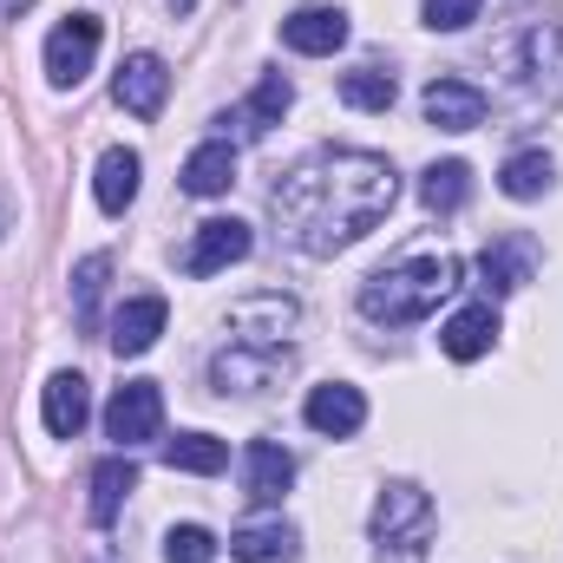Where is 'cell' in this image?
Wrapping results in <instances>:
<instances>
[{"mask_svg": "<svg viewBox=\"0 0 563 563\" xmlns=\"http://www.w3.org/2000/svg\"><path fill=\"white\" fill-rule=\"evenodd\" d=\"M92 59H99V20L92 13H73V20H59L53 33H46V79L66 92V86H79L86 73H92Z\"/></svg>", "mask_w": 563, "mask_h": 563, "instance_id": "cell-5", "label": "cell"}, {"mask_svg": "<svg viewBox=\"0 0 563 563\" xmlns=\"http://www.w3.org/2000/svg\"><path fill=\"white\" fill-rule=\"evenodd\" d=\"M236 184V151H230V139H210L190 151V164H184V190L190 197H223Z\"/></svg>", "mask_w": 563, "mask_h": 563, "instance_id": "cell-19", "label": "cell"}, {"mask_svg": "<svg viewBox=\"0 0 563 563\" xmlns=\"http://www.w3.org/2000/svg\"><path fill=\"white\" fill-rule=\"evenodd\" d=\"M459 288V256H407L361 282V314L380 328H413Z\"/></svg>", "mask_w": 563, "mask_h": 563, "instance_id": "cell-2", "label": "cell"}, {"mask_svg": "<svg viewBox=\"0 0 563 563\" xmlns=\"http://www.w3.org/2000/svg\"><path fill=\"white\" fill-rule=\"evenodd\" d=\"M106 276H112V256H86L73 269V321L79 328H99V295H106Z\"/></svg>", "mask_w": 563, "mask_h": 563, "instance_id": "cell-27", "label": "cell"}, {"mask_svg": "<svg viewBox=\"0 0 563 563\" xmlns=\"http://www.w3.org/2000/svg\"><path fill=\"white\" fill-rule=\"evenodd\" d=\"M164 321H170L164 295H139V301H125V308L112 314V354H119V361H125V354H144V347L164 334Z\"/></svg>", "mask_w": 563, "mask_h": 563, "instance_id": "cell-16", "label": "cell"}, {"mask_svg": "<svg viewBox=\"0 0 563 563\" xmlns=\"http://www.w3.org/2000/svg\"><path fill=\"white\" fill-rule=\"evenodd\" d=\"M551 177H558V164H551L544 151H518V157L498 170V190H505V197H518V203H531V197H544V190H551Z\"/></svg>", "mask_w": 563, "mask_h": 563, "instance_id": "cell-26", "label": "cell"}, {"mask_svg": "<svg viewBox=\"0 0 563 563\" xmlns=\"http://www.w3.org/2000/svg\"><path fill=\"white\" fill-rule=\"evenodd\" d=\"M157 426H164V394H157V380H125V387L112 394V407H106V432L132 452L144 439H157Z\"/></svg>", "mask_w": 563, "mask_h": 563, "instance_id": "cell-6", "label": "cell"}, {"mask_svg": "<svg viewBox=\"0 0 563 563\" xmlns=\"http://www.w3.org/2000/svg\"><path fill=\"white\" fill-rule=\"evenodd\" d=\"M132 485H139V465L125 459V452H112V459H99V472H92V525H112L119 518V505L132 498Z\"/></svg>", "mask_w": 563, "mask_h": 563, "instance_id": "cell-21", "label": "cell"}, {"mask_svg": "<svg viewBox=\"0 0 563 563\" xmlns=\"http://www.w3.org/2000/svg\"><path fill=\"white\" fill-rule=\"evenodd\" d=\"M139 151H125V144H112L106 157H99V177H92V197H99V210L106 217H125L132 210V197H139Z\"/></svg>", "mask_w": 563, "mask_h": 563, "instance_id": "cell-18", "label": "cell"}, {"mask_svg": "<svg viewBox=\"0 0 563 563\" xmlns=\"http://www.w3.org/2000/svg\"><path fill=\"white\" fill-rule=\"evenodd\" d=\"M394 197H400V177H394L387 157H374V151H314L269 190V210H276L282 236L295 250L341 256L367 230L387 223Z\"/></svg>", "mask_w": 563, "mask_h": 563, "instance_id": "cell-1", "label": "cell"}, {"mask_svg": "<svg viewBox=\"0 0 563 563\" xmlns=\"http://www.w3.org/2000/svg\"><path fill=\"white\" fill-rule=\"evenodd\" d=\"M531 269H538V243H531V236H498V243H485V256H478V276L492 282V295L525 288Z\"/></svg>", "mask_w": 563, "mask_h": 563, "instance_id": "cell-15", "label": "cell"}, {"mask_svg": "<svg viewBox=\"0 0 563 563\" xmlns=\"http://www.w3.org/2000/svg\"><path fill=\"white\" fill-rule=\"evenodd\" d=\"M301 321V308L288 295H250L230 308V341H250V347H288V328Z\"/></svg>", "mask_w": 563, "mask_h": 563, "instance_id": "cell-7", "label": "cell"}, {"mask_svg": "<svg viewBox=\"0 0 563 563\" xmlns=\"http://www.w3.org/2000/svg\"><path fill=\"white\" fill-rule=\"evenodd\" d=\"M282 374H288V347H250V341H230V347L210 361L217 394H256V387H276Z\"/></svg>", "mask_w": 563, "mask_h": 563, "instance_id": "cell-4", "label": "cell"}, {"mask_svg": "<svg viewBox=\"0 0 563 563\" xmlns=\"http://www.w3.org/2000/svg\"><path fill=\"white\" fill-rule=\"evenodd\" d=\"M164 465H170V472H197V478H217V472L230 465V445H223L217 432H177V439L164 445Z\"/></svg>", "mask_w": 563, "mask_h": 563, "instance_id": "cell-22", "label": "cell"}, {"mask_svg": "<svg viewBox=\"0 0 563 563\" xmlns=\"http://www.w3.org/2000/svg\"><path fill=\"white\" fill-rule=\"evenodd\" d=\"M243 256H250V223L210 217V223H197V243H190L184 269H190V276H217V269H230V263H243Z\"/></svg>", "mask_w": 563, "mask_h": 563, "instance_id": "cell-10", "label": "cell"}, {"mask_svg": "<svg viewBox=\"0 0 563 563\" xmlns=\"http://www.w3.org/2000/svg\"><path fill=\"white\" fill-rule=\"evenodd\" d=\"M341 99H347L354 112H394L400 86H394V73H380V66H354V73H341Z\"/></svg>", "mask_w": 563, "mask_h": 563, "instance_id": "cell-25", "label": "cell"}, {"mask_svg": "<svg viewBox=\"0 0 563 563\" xmlns=\"http://www.w3.org/2000/svg\"><path fill=\"white\" fill-rule=\"evenodd\" d=\"M472 20H478V0H426V26H439V33H459Z\"/></svg>", "mask_w": 563, "mask_h": 563, "instance_id": "cell-29", "label": "cell"}, {"mask_svg": "<svg viewBox=\"0 0 563 563\" xmlns=\"http://www.w3.org/2000/svg\"><path fill=\"white\" fill-rule=\"evenodd\" d=\"M432 531H439V518H432V498L420 485L400 478L380 492V505H374V558L380 563H426Z\"/></svg>", "mask_w": 563, "mask_h": 563, "instance_id": "cell-3", "label": "cell"}, {"mask_svg": "<svg viewBox=\"0 0 563 563\" xmlns=\"http://www.w3.org/2000/svg\"><path fill=\"white\" fill-rule=\"evenodd\" d=\"M420 106H426V125H439V132H472V125H485V92H478L472 79H432Z\"/></svg>", "mask_w": 563, "mask_h": 563, "instance_id": "cell-11", "label": "cell"}, {"mask_svg": "<svg viewBox=\"0 0 563 563\" xmlns=\"http://www.w3.org/2000/svg\"><path fill=\"white\" fill-rule=\"evenodd\" d=\"M295 525H282V518H269V525H243V531H230V558L236 563H295Z\"/></svg>", "mask_w": 563, "mask_h": 563, "instance_id": "cell-20", "label": "cell"}, {"mask_svg": "<svg viewBox=\"0 0 563 563\" xmlns=\"http://www.w3.org/2000/svg\"><path fill=\"white\" fill-rule=\"evenodd\" d=\"M282 40H288L295 53H308V59L341 53V46H347V13H341V7H295V13L282 20Z\"/></svg>", "mask_w": 563, "mask_h": 563, "instance_id": "cell-13", "label": "cell"}, {"mask_svg": "<svg viewBox=\"0 0 563 563\" xmlns=\"http://www.w3.org/2000/svg\"><path fill=\"white\" fill-rule=\"evenodd\" d=\"M170 7H177V13H190V7H197V0H170Z\"/></svg>", "mask_w": 563, "mask_h": 563, "instance_id": "cell-31", "label": "cell"}, {"mask_svg": "<svg viewBox=\"0 0 563 563\" xmlns=\"http://www.w3.org/2000/svg\"><path fill=\"white\" fill-rule=\"evenodd\" d=\"M288 485H295V459L276 439H250V452H243V498L250 505H282Z\"/></svg>", "mask_w": 563, "mask_h": 563, "instance_id": "cell-12", "label": "cell"}, {"mask_svg": "<svg viewBox=\"0 0 563 563\" xmlns=\"http://www.w3.org/2000/svg\"><path fill=\"white\" fill-rule=\"evenodd\" d=\"M288 99H295V86L282 79V73H263V86L250 92V106L236 112V125H243V139H263L269 125H282V112H288Z\"/></svg>", "mask_w": 563, "mask_h": 563, "instance_id": "cell-23", "label": "cell"}, {"mask_svg": "<svg viewBox=\"0 0 563 563\" xmlns=\"http://www.w3.org/2000/svg\"><path fill=\"white\" fill-rule=\"evenodd\" d=\"M492 341H498L492 301H472V308H459V314L439 328V347H445L452 361H478V354H492Z\"/></svg>", "mask_w": 563, "mask_h": 563, "instance_id": "cell-17", "label": "cell"}, {"mask_svg": "<svg viewBox=\"0 0 563 563\" xmlns=\"http://www.w3.org/2000/svg\"><path fill=\"white\" fill-rule=\"evenodd\" d=\"M210 558H217V538L203 525H177L164 538V563H210Z\"/></svg>", "mask_w": 563, "mask_h": 563, "instance_id": "cell-28", "label": "cell"}, {"mask_svg": "<svg viewBox=\"0 0 563 563\" xmlns=\"http://www.w3.org/2000/svg\"><path fill=\"white\" fill-rule=\"evenodd\" d=\"M164 92H170V66L157 53H132L112 79V99L132 112V119H157L164 112Z\"/></svg>", "mask_w": 563, "mask_h": 563, "instance_id": "cell-8", "label": "cell"}, {"mask_svg": "<svg viewBox=\"0 0 563 563\" xmlns=\"http://www.w3.org/2000/svg\"><path fill=\"white\" fill-rule=\"evenodd\" d=\"M40 413H46V432H53V439H79L86 420H92V387H86L79 374H53Z\"/></svg>", "mask_w": 563, "mask_h": 563, "instance_id": "cell-14", "label": "cell"}, {"mask_svg": "<svg viewBox=\"0 0 563 563\" xmlns=\"http://www.w3.org/2000/svg\"><path fill=\"white\" fill-rule=\"evenodd\" d=\"M420 197H426V210H432V217H452V210H459V203L472 197V170H465L459 157L432 164V170L420 177Z\"/></svg>", "mask_w": 563, "mask_h": 563, "instance_id": "cell-24", "label": "cell"}, {"mask_svg": "<svg viewBox=\"0 0 563 563\" xmlns=\"http://www.w3.org/2000/svg\"><path fill=\"white\" fill-rule=\"evenodd\" d=\"M0 7H7V13H26V7H33V0H0Z\"/></svg>", "mask_w": 563, "mask_h": 563, "instance_id": "cell-30", "label": "cell"}, {"mask_svg": "<svg viewBox=\"0 0 563 563\" xmlns=\"http://www.w3.org/2000/svg\"><path fill=\"white\" fill-rule=\"evenodd\" d=\"M308 426L321 432V439H354L361 426H367V394L361 387H347V380H328V387H314L308 394Z\"/></svg>", "mask_w": 563, "mask_h": 563, "instance_id": "cell-9", "label": "cell"}]
</instances>
